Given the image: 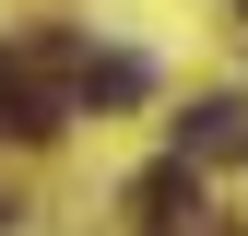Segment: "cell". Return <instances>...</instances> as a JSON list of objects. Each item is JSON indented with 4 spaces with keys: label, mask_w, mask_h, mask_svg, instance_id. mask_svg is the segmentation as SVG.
Masks as SVG:
<instances>
[{
    "label": "cell",
    "mask_w": 248,
    "mask_h": 236,
    "mask_svg": "<svg viewBox=\"0 0 248 236\" xmlns=\"http://www.w3.org/2000/svg\"><path fill=\"white\" fill-rule=\"evenodd\" d=\"M177 154L189 165H236L248 154V95H201L189 118H177Z\"/></svg>",
    "instance_id": "6da1fadb"
},
{
    "label": "cell",
    "mask_w": 248,
    "mask_h": 236,
    "mask_svg": "<svg viewBox=\"0 0 248 236\" xmlns=\"http://www.w3.org/2000/svg\"><path fill=\"white\" fill-rule=\"evenodd\" d=\"M130 213H142V224L201 213V177H189V154H177V165H154V177H130Z\"/></svg>",
    "instance_id": "7a4b0ae2"
},
{
    "label": "cell",
    "mask_w": 248,
    "mask_h": 236,
    "mask_svg": "<svg viewBox=\"0 0 248 236\" xmlns=\"http://www.w3.org/2000/svg\"><path fill=\"white\" fill-rule=\"evenodd\" d=\"M0 130H12V142H47V130H59V95H36L12 59H0Z\"/></svg>",
    "instance_id": "3957f363"
},
{
    "label": "cell",
    "mask_w": 248,
    "mask_h": 236,
    "mask_svg": "<svg viewBox=\"0 0 248 236\" xmlns=\"http://www.w3.org/2000/svg\"><path fill=\"white\" fill-rule=\"evenodd\" d=\"M142 83H154L142 59H118V47H107V59H83V71H71V95H83V106H130Z\"/></svg>",
    "instance_id": "277c9868"
},
{
    "label": "cell",
    "mask_w": 248,
    "mask_h": 236,
    "mask_svg": "<svg viewBox=\"0 0 248 236\" xmlns=\"http://www.w3.org/2000/svg\"><path fill=\"white\" fill-rule=\"evenodd\" d=\"M0 224H12V213H0Z\"/></svg>",
    "instance_id": "5b68a950"
}]
</instances>
